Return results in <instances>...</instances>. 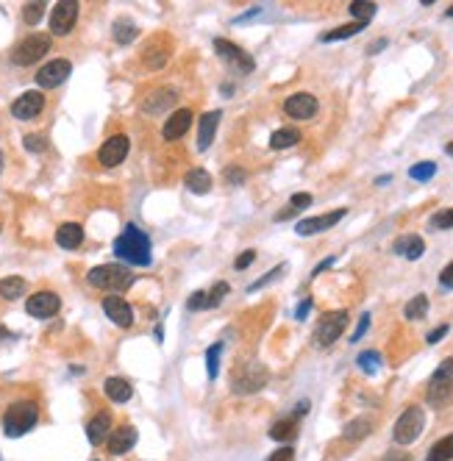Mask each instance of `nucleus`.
Here are the masks:
<instances>
[{
    "mask_svg": "<svg viewBox=\"0 0 453 461\" xmlns=\"http://www.w3.org/2000/svg\"><path fill=\"white\" fill-rule=\"evenodd\" d=\"M136 34H139V28L134 26L131 20H117V23H114V39H117L120 45L134 42V39H136Z\"/></svg>",
    "mask_w": 453,
    "mask_h": 461,
    "instance_id": "36",
    "label": "nucleus"
},
{
    "mask_svg": "<svg viewBox=\"0 0 453 461\" xmlns=\"http://www.w3.org/2000/svg\"><path fill=\"white\" fill-rule=\"evenodd\" d=\"M114 253L117 258H123L126 264H136V267H145L151 264V239L145 230H139L136 226H126V230L114 239Z\"/></svg>",
    "mask_w": 453,
    "mask_h": 461,
    "instance_id": "1",
    "label": "nucleus"
},
{
    "mask_svg": "<svg viewBox=\"0 0 453 461\" xmlns=\"http://www.w3.org/2000/svg\"><path fill=\"white\" fill-rule=\"evenodd\" d=\"M228 292H231V286H228L226 281L214 283V289L211 292H206V308H214L223 303V298H226Z\"/></svg>",
    "mask_w": 453,
    "mask_h": 461,
    "instance_id": "41",
    "label": "nucleus"
},
{
    "mask_svg": "<svg viewBox=\"0 0 453 461\" xmlns=\"http://www.w3.org/2000/svg\"><path fill=\"white\" fill-rule=\"evenodd\" d=\"M0 336H3V339H9V331H6V328H0Z\"/></svg>",
    "mask_w": 453,
    "mask_h": 461,
    "instance_id": "56",
    "label": "nucleus"
},
{
    "mask_svg": "<svg viewBox=\"0 0 453 461\" xmlns=\"http://www.w3.org/2000/svg\"><path fill=\"white\" fill-rule=\"evenodd\" d=\"M214 51L220 59H226L231 67H237L239 73H253V59L239 45H234L228 39H214Z\"/></svg>",
    "mask_w": 453,
    "mask_h": 461,
    "instance_id": "13",
    "label": "nucleus"
},
{
    "mask_svg": "<svg viewBox=\"0 0 453 461\" xmlns=\"http://www.w3.org/2000/svg\"><path fill=\"white\" fill-rule=\"evenodd\" d=\"M173 103H176V92H173V89H159V92L148 95L145 111H148V114H164Z\"/></svg>",
    "mask_w": 453,
    "mask_h": 461,
    "instance_id": "24",
    "label": "nucleus"
},
{
    "mask_svg": "<svg viewBox=\"0 0 453 461\" xmlns=\"http://www.w3.org/2000/svg\"><path fill=\"white\" fill-rule=\"evenodd\" d=\"M306 206H312V195H309V192H298V195H292V198H289V206H287L284 211H278L276 220H278V223H284V220L295 217L298 211H303Z\"/></svg>",
    "mask_w": 453,
    "mask_h": 461,
    "instance_id": "30",
    "label": "nucleus"
},
{
    "mask_svg": "<svg viewBox=\"0 0 453 461\" xmlns=\"http://www.w3.org/2000/svg\"><path fill=\"white\" fill-rule=\"evenodd\" d=\"M301 142V131L298 128H278L270 136V148L273 151H287V148H295Z\"/></svg>",
    "mask_w": 453,
    "mask_h": 461,
    "instance_id": "28",
    "label": "nucleus"
},
{
    "mask_svg": "<svg viewBox=\"0 0 453 461\" xmlns=\"http://www.w3.org/2000/svg\"><path fill=\"white\" fill-rule=\"evenodd\" d=\"M48 51H51V36L48 34H31L14 48L11 61L20 64V67H28V64H36Z\"/></svg>",
    "mask_w": 453,
    "mask_h": 461,
    "instance_id": "7",
    "label": "nucleus"
},
{
    "mask_svg": "<svg viewBox=\"0 0 453 461\" xmlns=\"http://www.w3.org/2000/svg\"><path fill=\"white\" fill-rule=\"evenodd\" d=\"M189 126H192V111H189V108H178V111H173V114L167 117L161 133H164V139L176 142V139H181V136L189 131Z\"/></svg>",
    "mask_w": 453,
    "mask_h": 461,
    "instance_id": "18",
    "label": "nucleus"
},
{
    "mask_svg": "<svg viewBox=\"0 0 453 461\" xmlns=\"http://www.w3.org/2000/svg\"><path fill=\"white\" fill-rule=\"evenodd\" d=\"M317 108H320V103L312 92H295L284 101V111L292 120H312V117H317Z\"/></svg>",
    "mask_w": 453,
    "mask_h": 461,
    "instance_id": "11",
    "label": "nucleus"
},
{
    "mask_svg": "<svg viewBox=\"0 0 453 461\" xmlns=\"http://www.w3.org/2000/svg\"><path fill=\"white\" fill-rule=\"evenodd\" d=\"M364 23H348V26H339L334 28V31H326L323 36H320V42H339V39H351L356 34H362L364 31Z\"/></svg>",
    "mask_w": 453,
    "mask_h": 461,
    "instance_id": "31",
    "label": "nucleus"
},
{
    "mask_svg": "<svg viewBox=\"0 0 453 461\" xmlns=\"http://www.w3.org/2000/svg\"><path fill=\"white\" fill-rule=\"evenodd\" d=\"M281 273H284V267H276V270H270V273H267L264 278H259V281H256V283H251V292H256L259 286H264V283H270V281H273V278H278Z\"/></svg>",
    "mask_w": 453,
    "mask_h": 461,
    "instance_id": "48",
    "label": "nucleus"
},
{
    "mask_svg": "<svg viewBox=\"0 0 453 461\" xmlns=\"http://www.w3.org/2000/svg\"><path fill=\"white\" fill-rule=\"evenodd\" d=\"M331 264H334V258H326V261H320V264L314 267V273H312V275H320V273H323V270H328Z\"/></svg>",
    "mask_w": 453,
    "mask_h": 461,
    "instance_id": "53",
    "label": "nucleus"
},
{
    "mask_svg": "<svg viewBox=\"0 0 453 461\" xmlns=\"http://www.w3.org/2000/svg\"><path fill=\"white\" fill-rule=\"evenodd\" d=\"M409 176L414 181H428L437 176V164L434 161H420V164H414L412 170H409Z\"/></svg>",
    "mask_w": 453,
    "mask_h": 461,
    "instance_id": "42",
    "label": "nucleus"
},
{
    "mask_svg": "<svg viewBox=\"0 0 453 461\" xmlns=\"http://www.w3.org/2000/svg\"><path fill=\"white\" fill-rule=\"evenodd\" d=\"M253 258H256V250H245V253H242V256L237 258V264H234V267H237V270H245V267H248V264H251Z\"/></svg>",
    "mask_w": 453,
    "mask_h": 461,
    "instance_id": "51",
    "label": "nucleus"
},
{
    "mask_svg": "<svg viewBox=\"0 0 453 461\" xmlns=\"http://www.w3.org/2000/svg\"><path fill=\"white\" fill-rule=\"evenodd\" d=\"M220 111H206L201 117V128H198V148L201 151H209L211 142H214V133L220 128Z\"/></svg>",
    "mask_w": 453,
    "mask_h": 461,
    "instance_id": "21",
    "label": "nucleus"
},
{
    "mask_svg": "<svg viewBox=\"0 0 453 461\" xmlns=\"http://www.w3.org/2000/svg\"><path fill=\"white\" fill-rule=\"evenodd\" d=\"M136 439H139V434H136L134 425H123V428L111 431V434H109V453L123 456V453H128V450L136 445Z\"/></svg>",
    "mask_w": 453,
    "mask_h": 461,
    "instance_id": "19",
    "label": "nucleus"
},
{
    "mask_svg": "<svg viewBox=\"0 0 453 461\" xmlns=\"http://www.w3.org/2000/svg\"><path fill=\"white\" fill-rule=\"evenodd\" d=\"M184 183H186V189H189V192H195V195H206V192L211 189V176L198 167V170H189V173H186Z\"/></svg>",
    "mask_w": 453,
    "mask_h": 461,
    "instance_id": "29",
    "label": "nucleus"
},
{
    "mask_svg": "<svg viewBox=\"0 0 453 461\" xmlns=\"http://www.w3.org/2000/svg\"><path fill=\"white\" fill-rule=\"evenodd\" d=\"M384 461H409V456H406V453H389Z\"/></svg>",
    "mask_w": 453,
    "mask_h": 461,
    "instance_id": "55",
    "label": "nucleus"
},
{
    "mask_svg": "<svg viewBox=\"0 0 453 461\" xmlns=\"http://www.w3.org/2000/svg\"><path fill=\"white\" fill-rule=\"evenodd\" d=\"M0 170H3V153H0Z\"/></svg>",
    "mask_w": 453,
    "mask_h": 461,
    "instance_id": "59",
    "label": "nucleus"
},
{
    "mask_svg": "<svg viewBox=\"0 0 453 461\" xmlns=\"http://www.w3.org/2000/svg\"><path fill=\"white\" fill-rule=\"evenodd\" d=\"M451 331V328H448V325H439V328H434V331L428 333V345H437V342H439V339H442V336H445V333Z\"/></svg>",
    "mask_w": 453,
    "mask_h": 461,
    "instance_id": "50",
    "label": "nucleus"
},
{
    "mask_svg": "<svg viewBox=\"0 0 453 461\" xmlns=\"http://www.w3.org/2000/svg\"><path fill=\"white\" fill-rule=\"evenodd\" d=\"M59 306H61V300H59L56 292H36V295L28 298L26 311L31 317H36V320H48V317H53L59 311Z\"/></svg>",
    "mask_w": 453,
    "mask_h": 461,
    "instance_id": "15",
    "label": "nucleus"
},
{
    "mask_svg": "<svg viewBox=\"0 0 453 461\" xmlns=\"http://www.w3.org/2000/svg\"><path fill=\"white\" fill-rule=\"evenodd\" d=\"M103 389H106L109 400H114V403H126V400H131V395H134V389H131V384H128L126 378H109Z\"/></svg>",
    "mask_w": 453,
    "mask_h": 461,
    "instance_id": "26",
    "label": "nucleus"
},
{
    "mask_svg": "<svg viewBox=\"0 0 453 461\" xmlns=\"http://www.w3.org/2000/svg\"><path fill=\"white\" fill-rule=\"evenodd\" d=\"M186 308L189 311H198V308H206V292H195L189 300H186Z\"/></svg>",
    "mask_w": 453,
    "mask_h": 461,
    "instance_id": "46",
    "label": "nucleus"
},
{
    "mask_svg": "<svg viewBox=\"0 0 453 461\" xmlns=\"http://www.w3.org/2000/svg\"><path fill=\"white\" fill-rule=\"evenodd\" d=\"M245 178H248V173H245L242 167H228V170H226V181H228V183H234V186L245 183Z\"/></svg>",
    "mask_w": 453,
    "mask_h": 461,
    "instance_id": "44",
    "label": "nucleus"
},
{
    "mask_svg": "<svg viewBox=\"0 0 453 461\" xmlns=\"http://www.w3.org/2000/svg\"><path fill=\"white\" fill-rule=\"evenodd\" d=\"M270 381V370L262 364V361H245L242 367L234 370L231 375V389L237 395H253L259 389H264Z\"/></svg>",
    "mask_w": 453,
    "mask_h": 461,
    "instance_id": "3",
    "label": "nucleus"
},
{
    "mask_svg": "<svg viewBox=\"0 0 453 461\" xmlns=\"http://www.w3.org/2000/svg\"><path fill=\"white\" fill-rule=\"evenodd\" d=\"M392 250H395L398 256L409 258V261H417V258L426 253V242H423V236H417V233H406L401 239H395Z\"/></svg>",
    "mask_w": 453,
    "mask_h": 461,
    "instance_id": "20",
    "label": "nucleus"
},
{
    "mask_svg": "<svg viewBox=\"0 0 453 461\" xmlns=\"http://www.w3.org/2000/svg\"><path fill=\"white\" fill-rule=\"evenodd\" d=\"M426 461H453V434H448L445 439L434 442L428 450Z\"/></svg>",
    "mask_w": 453,
    "mask_h": 461,
    "instance_id": "32",
    "label": "nucleus"
},
{
    "mask_svg": "<svg viewBox=\"0 0 453 461\" xmlns=\"http://www.w3.org/2000/svg\"><path fill=\"white\" fill-rule=\"evenodd\" d=\"M220 350H223V342H217L206 350V373H209L211 381L217 378V370H220Z\"/></svg>",
    "mask_w": 453,
    "mask_h": 461,
    "instance_id": "38",
    "label": "nucleus"
},
{
    "mask_svg": "<svg viewBox=\"0 0 453 461\" xmlns=\"http://www.w3.org/2000/svg\"><path fill=\"white\" fill-rule=\"evenodd\" d=\"M439 283H442V289H453V261L442 270V275H439Z\"/></svg>",
    "mask_w": 453,
    "mask_h": 461,
    "instance_id": "49",
    "label": "nucleus"
},
{
    "mask_svg": "<svg viewBox=\"0 0 453 461\" xmlns=\"http://www.w3.org/2000/svg\"><path fill=\"white\" fill-rule=\"evenodd\" d=\"M448 17H453V6H451V9H448Z\"/></svg>",
    "mask_w": 453,
    "mask_h": 461,
    "instance_id": "58",
    "label": "nucleus"
},
{
    "mask_svg": "<svg viewBox=\"0 0 453 461\" xmlns=\"http://www.w3.org/2000/svg\"><path fill=\"white\" fill-rule=\"evenodd\" d=\"M428 314V298L426 295H414L409 303H406V308H403V317L406 320H423Z\"/></svg>",
    "mask_w": 453,
    "mask_h": 461,
    "instance_id": "35",
    "label": "nucleus"
},
{
    "mask_svg": "<svg viewBox=\"0 0 453 461\" xmlns=\"http://www.w3.org/2000/svg\"><path fill=\"white\" fill-rule=\"evenodd\" d=\"M42 108H45V95L42 92H23L17 101L11 103V114L17 117V120H34V117H39L42 114Z\"/></svg>",
    "mask_w": 453,
    "mask_h": 461,
    "instance_id": "14",
    "label": "nucleus"
},
{
    "mask_svg": "<svg viewBox=\"0 0 453 461\" xmlns=\"http://www.w3.org/2000/svg\"><path fill=\"white\" fill-rule=\"evenodd\" d=\"M78 20V3L76 0H61L56 3L51 11V31L56 36H67Z\"/></svg>",
    "mask_w": 453,
    "mask_h": 461,
    "instance_id": "10",
    "label": "nucleus"
},
{
    "mask_svg": "<svg viewBox=\"0 0 453 461\" xmlns=\"http://www.w3.org/2000/svg\"><path fill=\"white\" fill-rule=\"evenodd\" d=\"M309 308H312V300L306 298V300H303L301 306H298V311H295V317H298V320H306V314H309Z\"/></svg>",
    "mask_w": 453,
    "mask_h": 461,
    "instance_id": "52",
    "label": "nucleus"
},
{
    "mask_svg": "<svg viewBox=\"0 0 453 461\" xmlns=\"http://www.w3.org/2000/svg\"><path fill=\"white\" fill-rule=\"evenodd\" d=\"M28 289L26 278H20V275H9V278H3L0 281V298L3 300H17V298H23Z\"/></svg>",
    "mask_w": 453,
    "mask_h": 461,
    "instance_id": "25",
    "label": "nucleus"
},
{
    "mask_svg": "<svg viewBox=\"0 0 453 461\" xmlns=\"http://www.w3.org/2000/svg\"><path fill=\"white\" fill-rule=\"evenodd\" d=\"M103 311H106V317H109L114 325H120V328H131V325H134V308L128 306L123 298H117V295L103 298Z\"/></svg>",
    "mask_w": 453,
    "mask_h": 461,
    "instance_id": "17",
    "label": "nucleus"
},
{
    "mask_svg": "<svg viewBox=\"0 0 453 461\" xmlns=\"http://www.w3.org/2000/svg\"><path fill=\"white\" fill-rule=\"evenodd\" d=\"M23 145H26V151H31V153H42L48 148L45 136H39V133H28L26 139H23Z\"/></svg>",
    "mask_w": 453,
    "mask_h": 461,
    "instance_id": "43",
    "label": "nucleus"
},
{
    "mask_svg": "<svg viewBox=\"0 0 453 461\" xmlns=\"http://www.w3.org/2000/svg\"><path fill=\"white\" fill-rule=\"evenodd\" d=\"M128 151H131V139H128L126 133H114V136H109L101 145L98 161H101L103 167H117V164L126 161Z\"/></svg>",
    "mask_w": 453,
    "mask_h": 461,
    "instance_id": "9",
    "label": "nucleus"
},
{
    "mask_svg": "<svg viewBox=\"0 0 453 461\" xmlns=\"http://www.w3.org/2000/svg\"><path fill=\"white\" fill-rule=\"evenodd\" d=\"M381 48H387V39H378V42H373V45L367 48V53H381Z\"/></svg>",
    "mask_w": 453,
    "mask_h": 461,
    "instance_id": "54",
    "label": "nucleus"
},
{
    "mask_svg": "<svg viewBox=\"0 0 453 461\" xmlns=\"http://www.w3.org/2000/svg\"><path fill=\"white\" fill-rule=\"evenodd\" d=\"M56 242L64 250H76L78 245L84 242V228L78 223H64V226H59V230H56Z\"/></svg>",
    "mask_w": 453,
    "mask_h": 461,
    "instance_id": "23",
    "label": "nucleus"
},
{
    "mask_svg": "<svg viewBox=\"0 0 453 461\" xmlns=\"http://www.w3.org/2000/svg\"><path fill=\"white\" fill-rule=\"evenodd\" d=\"M73 73V64L67 61V59H53L48 61L39 73H36V83L42 86V89H53V86H59V83H64L67 78Z\"/></svg>",
    "mask_w": 453,
    "mask_h": 461,
    "instance_id": "12",
    "label": "nucleus"
},
{
    "mask_svg": "<svg viewBox=\"0 0 453 461\" xmlns=\"http://www.w3.org/2000/svg\"><path fill=\"white\" fill-rule=\"evenodd\" d=\"M448 153H451V156H453V142H451V145H448Z\"/></svg>",
    "mask_w": 453,
    "mask_h": 461,
    "instance_id": "57",
    "label": "nucleus"
},
{
    "mask_svg": "<svg viewBox=\"0 0 453 461\" xmlns=\"http://www.w3.org/2000/svg\"><path fill=\"white\" fill-rule=\"evenodd\" d=\"M267 461H295V450H292L289 445H284V447H281V450H276V453H273Z\"/></svg>",
    "mask_w": 453,
    "mask_h": 461,
    "instance_id": "45",
    "label": "nucleus"
},
{
    "mask_svg": "<svg viewBox=\"0 0 453 461\" xmlns=\"http://www.w3.org/2000/svg\"><path fill=\"white\" fill-rule=\"evenodd\" d=\"M378 367H381V353H378V350H364V353L359 356V370H362V373L376 375Z\"/></svg>",
    "mask_w": 453,
    "mask_h": 461,
    "instance_id": "37",
    "label": "nucleus"
},
{
    "mask_svg": "<svg viewBox=\"0 0 453 461\" xmlns=\"http://www.w3.org/2000/svg\"><path fill=\"white\" fill-rule=\"evenodd\" d=\"M428 228H431V230L453 228V208H442V211H437V214L428 220Z\"/></svg>",
    "mask_w": 453,
    "mask_h": 461,
    "instance_id": "40",
    "label": "nucleus"
},
{
    "mask_svg": "<svg viewBox=\"0 0 453 461\" xmlns=\"http://www.w3.org/2000/svg\"><path fill=\"white\" fill-rule=\"evenodd\" d=\"M423 428H426V411L420 409V406H409V409L398 417L395 431H392V439H395L398 445H412L417 436L423 434Z\"/></svg>",
    "mask_w": 453,
    "mask_h": 461,
    "instance_id": "5",
    "label": "nucleus"
},
{
    "mask_svg": "<svg viewBox=\"0 0 453 461\" xmlns=\"http://www.w3.org/2000/svg\"><path fill=\"white\" fill-rule=\"evenodd\" d=\"M345 214H348L345 208H337V211H328V214H320V217H306V220H301V223L295 226V230H298L301 236H312V233L334 228Z\"/></svg>",
    "mask_w": 453,
    "mask_h": 461,
    "instance_id": "16",
    "label": "nucleus"
},
{
    "mask_svg": "<svg viewBox=\"0 0 453 461\" xmlns=\"http://www.w3.org/2000/svg\"><path fill=\"white\" fill-rule=\"evenodd\" d=\"M451 395H453V359H445L437 367V373L431 375L426 397L431 406H442Z\"/></svg>",
    "mask_w": 453,
    "mask_h": 461,
    "instance_id": "6",
    "label": "nucleus"
},
{
    "mask_svg": "<svg viewBox=\"0 0 453 461\" xmlns=\"http://www.w3.org/2000/svg\"><path fill=\"white\" fill-rule=\"evenodd\" d=\"M370 328V314H362V320H359V325H356V331H353V339L351 342H359L362 336H364V331Z\"/></svg>",
    "mask_w": 453,
    "mask_h": 461,
    "instance_id": "47",
    "label": "nucleus"
},
{
    "mask_svg": "<svg viewBox=\"0 0 453 461\" xmlns=\"http://www.w3.org/2000/svg\"><path fill=\"white\" fill-rule=\"evenodd\" d=\"M370 431H373V420H370V417H356V420H351V422L345 425V439L359 442V439H364Z\"/></svg>",
    "mask_w": 453,
    "mask_h": 461,
    "instance_id": "33",
    "label": "nucleus"
},
{
    "mask_svg": "<svg viewBox=\"0 0 453 461\" xmlns=\"http://www.w3.org/2000/svg\"><path fill=\"white\" fill-rule=\"evenodd\" d=\"M345 328H348V311H328L326 317L317 323V328H314L317 348H331L342 336Z\"/></svg>",
    "mask_w": 453,
    "mask_h": 461,
    "instance_id": "8",
    "label": "nucleus"
},
{
    "mask_svg": "<svg viewBox=\"0 0 453 461\" xmlns=\"http://www.w3.org/2000/svg\"><path fill=\"white\" fill-rule=\"evenodd\" d=\"M36 422H39V406L34 400H17L3 414V434L11 439L26 436Z\"/></svg>",
    "mask_w": 453,
    "mask_h": 461,
    "instance_id": "2",
    "label": "nucleus"
},
{
    "mask_svg": "<svg viewBox=\"0 0 453 461\" xmlns=\"http://www.w3.org/2000/svg\"><path fill=\"white\" fill-rule=\"evenodd\" d=\"M45 6H48V3H42V0L26 3V6H23V20H26L28 26H36V23L45 17Z\"/></svg>",
    "mask_w": 453,
    "mask_h": 461,
    "instance_id": "39",
    "label": "nucleus"
},
{
    "mask_svg": "<svg viewBox=\"0 0 453 461\" xmlns=\"http://www.w3.org/2000/svg\"><path fill=\"white\" fill-rule=\"evenodd\" d=\"M270 436H273L276 442H289V439H295V436H298V417L292 414V417L278 420L276 425L270 428Z\"/></svg>",
    "mask_w": 453,
    "mask_h": 461,
    "instance_id": "27",
    "label": "nucleus"
},
{
    "mask_svg": "<svg viewBox=\"0 0 453 461\" xmlns=\"http://www.w3.org/2000/svg\"><path fill=\"white\" fill-rule=\"evenodd\" d=\"M111 434V414L109 411H98L89 422H86V439L92 445H101L103 439H109Z\"/></svg>",
    "mask_w": 453,
    "mask_h": 461,
    "instance_id": "22",
    "label": "nucleus"
},
{
    "mask_svg": "<svg viewBox=\"0 0 453 461\" xmlns=\"http://www.w3.org/2000/svg\"><path fill=\"white\" fill-rule=\"evenodd\" d=\"M86 281L95 289H106V292H123L126 286H131L134 275L128 273L123 264H101L95 270H89Z\"/></svg>",
    "mask_w": 453,
    "mask_h": 461,
    "instance_id": "4",
    "label": "nucleus"
},
{
    "mask_svg": "<svg viewBox=\"0 0 453 461\" xmlns=\"http://www.w3.org/2000/svg\"><path fill=\"white\" fill-rule=\"evenodd\" d=\"M348 9H351V14L356 17V23H364V26L376 17V11H378V6L376 3H370V0H353Z\"/></svg>",
    "mask_w": 453,
    "mask_h": 461,
    "instance_id": "34",
    "label": "nucleus"
}]
</instances>
